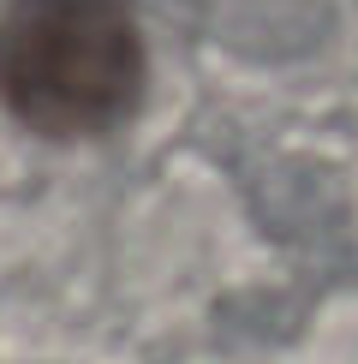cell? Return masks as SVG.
I'll return each instance as SVG.
<instances>
[{
    "mask_svg": "<svg viewBox=\"0 0 358 364\" xmlns=\"http://www.w3.org/2000/svg\"><path fill=\"white\" fill-rule=\"evenodd\" d=\"M131 0H12L0 12V102L42 138L114 132L143 96Z\"/></svg>",
    "mask_w": 358,
    "mask_h": 364,
    "instance_id": "6da1fadb",
    "label": "cell"
}]
</instances>
